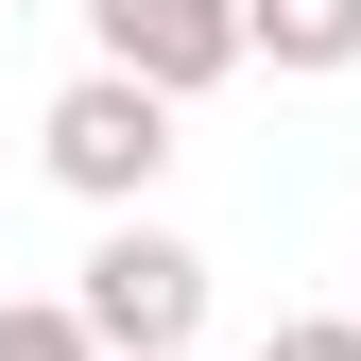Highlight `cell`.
I'll return each mask as SVG.
<instances>
[{
  "mask_svg": "<svg viewBox=\"0 0 361 361\" xmlns=\"http://www.w3.org/2000/svg\"><path fill=\"white\" fill-rule=\"evenodd\" d=\"M172 86H138V69H86V86H52V121H35V155H52V190H86V207H155V172H172Z\"/></svg>",
  "mask_w": 361,
  "mask_h": 361,
  "instance_id": "6da1fadb",
  "label": "cell"
},
{
  "mask_svg": "<svg viewBox=\"0 0 361 361\" xmlns=\"http://www.w3.org/2000/svg\"><path fill=\"white\" fill-rule=\"evenodd\" d=\"M86 327H104V361H190V327H207V241H172V224H138L121 207L104 241H86Z\"/></svg>",
  "mask_w": 361,
  "mask_h": 361,
  "instance_id": "7a4b0ae2",
  "label": "cell"
},
{
  "mask_svg": "<svg viewBox=\"0 0 361 361\" xmlns=\"http://www.w3.org/2000/svg\"><path fill=\"white\" fill-rule=\"evenodd\" d=\"M86 35H104V69L172 86V104H207L224 69H258L241 52V0H86Z\"/></svg>",
  "mask_w": 361,
  "mask_h": 361,
  "instance_id": "3957f363",
  "label": "cell"
},
{
  "mask_svg": "<svg viewBox=\"0 0 361 361\" xmlns=\"http://www.w3.org/2000/svg\"><path fill=\"white\" fill-rule=\"evenodd\" d=\"M241 52L293 69V86H327V69H361V0H241Z\"/></svg>",
  "mask_w": 361,
  "mask_h": 361,
  "instance_id": "277c9868",
  "label": "cell"
},
{
  "mask_svg": "<svg viewBox=\"0 0 361 361\" xmlns=\"http://www.w3.org/2000/svg\"><path fill=\"white\" fill-rule=\"evenodd\" d=\"M0 361H104V327L69 293H0Z\"/></svg>",
  "mask_w": 361,
  "mask_h": 361,
  "instance_id": "5b68a950",
  "label": "cell"
},
{
  "mask_svg": "<svg viewBox=\"0 0 361 361\" xmlns=\"http://www.w3.org/2000/svg\"><path fill=\"white\" fill-rule=\"evenodd\" d=\"M258 361H361V310H276Z\"/></svg>",
  "mask_w": 361,
  "mask_h": 361,
  "instance_id": "8992f818",
  "label": "cell"
}]
</instances>
